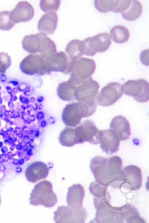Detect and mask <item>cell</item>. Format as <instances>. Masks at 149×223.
I'll use <instances>...</instances> for the list:
<instances>
[{
    "instance_id": "cell-27",
    "label": "cell",
    "mask_w": 149,
    "mask_h": 223,
    "mask_svg": "<svg viewBox=\"0 0 149 223\" xmlns=\"http://www.w3.org/2000/svg\"><path fill=\"white\" fill-rule=\"evenodd\" d=\"M61 3L60 0H41L40 2V9L45 12L56 11L59 9Z\"/></svg>"
},
{
    "instance_id": "cell-24",
    "label": "cell",
    "mask_w": 149,
    "mask_h": 223,
    "mask_svg": "<svg viewBox=\"0 0 149 223\" xmlns=\"http://www.w3.org/2000/svg\"><path fill=\"white\" fill-rule=\"evenodd\" d=\"M59 142L63 146L71 147L78 144L76 138L74 127L66 126L60 133Z\"/></svg>"
},
{
    "instance_id": "cell-26",
    "label": "cell",
    "mask_w": 149,
    "mask_h": 223,
    "mask_svg": "<svg viewBox=\"0 0 149 223\" xmlns=\"http://www.w3.org/2000/svg\"><path fill=\"white\" fill-rule=\"evenodd\" d=\"M118 0H95L94 3L95 8L101 13L112 11L117 6Z\"/></svg>"
},
{
    "instance_id": "cell-2",
    "label": "cell",
    "mask_w": 149,
    "mask_h": 223,
    "mask_svg": "<svg viewBox=\"0 0 149 223\" xmlns=\"http://www.w3.org/2000/svg\"><path fill=\"white\" fill-rule=\"evenodd\" d=\"M51 182L43 180L35 186L30 194V203L34 206L43 205L51 208L57 203L56 195L53 190Z\"/></svg>"
},
{
    "instance_id": "cell-8",
    "label": "cell",
    "mask_w": 149,
    "mask_h": 223,
    "mask_svg": "<svg viewBox=\"0 0 149 223\" xmlns=\"http://www.w3.org/2000/svg\"><path fill=\"white\" fill-rule=\"evenodd\" d=\"M100 85L91 77L77 86L74 92L75 100L88 103H95Z\"/></svg>"
},
{
    "instance_id": "cell-11",
    "label": "cell",
    "mask_w": 149,
    "mask_h": 223,
    "mask_svg": "<svg viewBox=\"0 0 149 223\" xmlns=\"http://www.w3.org/2000/svg\"><path fill=\"white\" fill-rule=\"evenodd\" d=\"M90 168L96 179L99 176H102V178L104 176V180L106 179L107 182V179H109V181L111 179V177L112 178V177L116 176L115 168L110 158L99 156L95 157L91 161Z\"/></svg>"
},
{
    "instance_id": "cell-21",
    "label": "cell",
    "mask_w": 149,
    "mask_h": 223,
    "mask_svg": "<svg viewBox=\"0 0 149 223\" xmlns=\"http://www.w3.org/2000/svg\"><path fill=\"white\" fill-rule=\"evenodd\" d=\"M77 86L68 81L59 84L57 89V94L61 99L67 101L75 100L74 92Z\"/></svg>"
},
{
    "instance_id": "cell-31",
    "label": "cell",
    "mask_w": 149,
    "mask_h": 223,
    "mask_svg": "<svg viewBox=\"0 0 149 223\" xmlns=\"http://www.w3.org/2000/svg\"><path fill=\"white\" fill-rule=\"evenodd\" d=\"M149 50H146L142 51L140 54V59L142 63L146 66H148Z\"/></svg>"
},
{
    "instance_id": "cell-28",
    "label": "cell",
    "mask_w": 149,
    "mask_h": 223,
    "mask_svg": "<svg viewBox=\"0 0 149 223\" xmlns=\"http://www.w3.org/2000/svg\"><path fill=\"white\" fill-rule=\"evenodd\" d=\"M10 12L7 11L0 12V29L2 30H10L15 25L10 19Z\"/></svg>"
},
{
    "instance_id": "cell-23",
    "label": "cell",
    "mask_w": 149,
    "mask_h": 223,
    "mask_svg": "<svg viewBox=\"0 0 149 223\" xmlns=\"http://www.w3.org/2000/svg\"><path fill=\"white\" fill-rule=\"evenodd\" d=\"M142 4L138 0H132L129 7L124 12L121 13L125 20L132 21L138 18L142 12Z\"/></svg>"
},
{
    "instance_id": "cell-20",
    "label": "cell",
    "mask_w": 149,
    "mask_h": 223,
    "mask_svg": "<svg viewBox=\"0 0 149 223\" xmlns=\"http://www.w3.org/2000/svg\"><path fill=\"white\" fill-rule=\"evenodd\" d=\"M23 49L29 53H38L41 47L40 33L25 36L22 41Z\"/></svg>"
},
{
    "instance_id": "cell-22",
    "label": "cell",
    "mask_w": 149,
    "mask_h": 223,
    "mask_svg": "<svg viewBox=\"0 0 149 223\" xmlns=\"http://www.w3.org/2000/svg\"><path fill=\"white\" fill-rule=\"evenodd\" d=\"M41 41L39 55L45 59L50 55L57 52L56 46L54 42L44 33H39Z\"/></svg>"
},
{
    "instance_id": "cell-5",
    "label": "cell",
    "mask_w": 149,
    "mask_h": 223,
    "mask_svg": "<svg viewBox=\"0 0 149 223\" xmlns=\"http://www.w3.org/2000/svg\"><path fill=\"white\" fill-rule=\"evenodd\" d=\"M76 139L78 143L85 142L94 144L100 142L101 130L96 127L94 123L90 120H86L79 125L74 127Z\"/></svg>"
},
{
    "instance_id": "cell-3",
    "label": "cell",
    "mask_w": 149,
    "mask_h": 223,
    "mask_svg": "<svg viewBox=\"0 0 149 223\" xmlns=\"http://www.w3.org/2000/svg\"><path fill=\"white\" fill-rule=\"evenodd\" d=\"M96 68V63L93 59L80 58L76 61L68 81L78 86L91 78Z\"/></svg>"
},
{
    "instance_id": "cell-1",
    "label": "cell",
    "mask_w": 149,
    "mask_h": 223,
    "mask_svg": "<svg viewBox=\"0 0 149 223\" xmlns=\"http://www.w3.org/2000/svg\"><path fill=\"white\" fill-rule=\"evenodd\" d=\"M96 103L78 101L67 105L62 113V121L67 126L74 127L79 125L82 119L93 115L97 108Z\"/></svg>"
},
{
    "instance_id": "cell-15",
    "label": "cell",
    "mask_w": 149,
    "mask_h": 223,
    "mask_svg": "<svg viewBox=\"0 0 149 223\" xmlns=\"http://www.w3.org/2000/svg\"><path fill=\"white\" fill-rule=\"evenodd\" d=\"M49 170L46 164L41 161H35L27 167L25 175L28 181L35 183L46 178Z\"/></svg>"
},
{
    "instance_id": "cell-16",
    "label": "cell",
    "mask_w": 149,
    "mask_h": 223,
    "mask_svg": "<svg viewBox=\"0 0 149 223\" xmlns=\"http://www.w3.org/2000/svg\"><path fill=\"white\" fill-rule=\"evenodd\" d=\"M110 128L116 133L120 141L127 140L130 137L131 130L129 123L122 116L114 117L111 122Z\"/></svg>"
},
{
    "instance_id": "cell-19",
    "label": "cell",
    "mask_w": 149,
    "mask_h": 223,
    "mask_svg": "<svg viewBox=\"0 0 149 223\" xmlns=\"http://www.w3.org/2000/svg\"><path fill=\"white\" fill-rule=\"evenodd\" d=\"M84 45L82 41L78 39L71 41L67 44L65 51L68 56V60L75 61L83 55Z\"/></svg>"
},
{
    "instance_id": "cell-6",
    "label": "cell",
    "mask_w": 149,
    "mask_h": 223,
    "mask_svg": "<svg viewBox=\"0 0 149 223\" xmlns=\"http://www.w3.org/2000/svg\"><path fill=\"white\" fill-rule=\"evenodd\" d=\"M122 89L125 95L133 97L139 102L145 103L149 100V83L144 79L129 80L122 85Z\"/></svg>"
},
{
    "instance_id": "cell-13",
    "label": "cell",
    "mask_w": 149,
    "mask_h": 223,
    "mask_svg": "<svg viewBox=\"0 0 149 223\" xmlns=\"http://www.w3.org/2000/svg\"><path fill=\"white\" fill-rule=\"evenodd\" d=\"M34 11L31 5L26 1L19 2L10 12V19L13 23L27 22L33 17Z\"/></svg>"
},
{
    "instance_id": "cell-14",
    "label": "cell",
    "mask_w": 149,
    "mask_h": 223,
    "mask_svg": "<svg viewBox=\"0 0 149 223\" xmlns=\"http://www.w3.org/2000/svg\"><path fill=\"white\" fill-rule=\"evenodd\" d=\"M120 141L116 133L111 129L101 130L100 147L107 154L111 155L118 151Z\"/></svg>"
},
{
    "instance_id": "cell-12",
    "label": "cell",
    "mask_w": 149,
    "mask_h": 223,
    "mask_svg": "<svg viewBox=\"0 0 149 223\" xmlns=\"http://www.w3.org/2000/svg\"><path fill=\"white\" fill-rule=\"evenodd\" d=\"M44 59L48 73L55 72L66 74L69 61L68 56L65 52H57L50 55Z\"/></svg>"
},
{
    "instance_id": "cell-4",
    "label": "cell",
    "mask_w": 149,
    "mask_h": 223,
    "mask_svg": "<svg viewBox=\"0 0 149 223\" xmlns=\"http://www.w3.org/2000/svg\"><path fill=\"white\" fill-rule=\"evenodd\" d=\"M54 220L56 223H84L87 213L83 207L74 208L69 206L58 207L54 212Z\"/></svg>"
},
{
    "instance_id": "cell-7",
    "label": "cell",
    "mask_w": 149,
    "mask_h": 223,
    "mask_svg": "<svg viewBox=\"0 0 149 223\" xmlns=\"http://www.w3.org/2000/svg\"><path fill=\"white\" fill-rule=\"evenodd\" d=\"M84 45L83 54L93 56L97 52L107 50L111 43V38L107 33H98L93 37H89L82 41Z\"/></svg>"
},
{
    "instance_id": "cell-18",
    "label": "cell",
    "mask_w": 149,
    "mask_h": 223,
    "mask_svg": "<svg viewBox=\"0 0 149 223\" xmlns=\"http://www.w3.org/2000/svg\"><path fill=\"white\" fill-rule=\"evenodd\" d=\"M66 201L67 205L73 208L82 207L85 195L84 187L80 184H74L68 189Z\"/></svg>"
},
{
    "instance_id": "cell-9",
    "label": "cell",
    "mask_w": 149,
    "mask_h": 223,
    "mask_svg": "<svg viewBox=\"0 0 149 223\" xmlns=\"http://www.w3.org/2000/svg\"><path fill=\"white\" fill-rule=\"evenodd\" d=\"M20 68L24 73L29 75H43L48 73L45 59L38 54H30L20 62Z\"/></svg>"
},
{
    "instance_id": "cell-17",
    "label": "cell",
    "mask_w": 149,
    "mask_h": 223,
    "mask_svg": "<svg viewBox=\"0 0 149 223\" xmlns=\"http://www.w3.org/2000/svg\"><path fill=\"white\" fill-rule=\"evenodd\" d=\"M58 16L55 12H50L43 15L38 21V29L40 33L52 34L57 26Z\"/></svg>"
},
{
    "instance_id": "cell-29",
    "label": "cell",
    "mask_w": 149,
    "mask_h": 223,
    "mask_svg": "<svg viewBox=\"0 0 149 223\" xmlns=\"http://www.w3.org/2000/svg\"><path fill=\"white\" fill-rule=\"evenodd\" d=\"M11 64L10 57L7 53H0V74L5 73Z\"/></svg>"
},
{
    "instance_id": "cell-30",
    "label": "cell",
    "mask_w": 149,
    "mask_h": 223,
    "mask_svg": "<svg viewBox=\"0 0 149 223\" xmlns=\"http://www.w3.org/2000/svg\"><path fill=\"white\" fill-rule=\"evenodd\" d=\"M131 2V0H118L116 7L112 11L117 13H122L129 7Z\"/></svg>"
},
{
    "instance_id": "cell-32",
    "label": "cell",
    "mask_w": 149,
    "mask_h": 223,
    "mask_svg": "<svg viewBox=\"0 0 149 223\" xmlns=\"http://www.w3.org/2000/svg\"><path fill=\"white\" fill-rule=\"evenodd\" d=\"M1 197H0V205L1 204Z\"/></svg>"
},
{
    "instance_id": "cell-25",
    "label": "cell",
    "mask_w": 149,
    "mask_h": 223,
    "mask_svg": "<svg viewBox=\"0 0 149 223\" xmlns=\"http://www.w3.org/2000/svg\"><path fill=\"white\" fill-rule=\"evenodd\" d=\"M110 36L113 41L116 43H122L127 41L129 37L130 33L128 29L121 25L114 26L110 31Z\"/></svg>"
},
{
    "instance_id": "cell-10",
    "label": "cell",
    "mask_w": 149,
    "mask_h": 223,
    "mask_svg": "<svg viewBox=\"0 0 149 223\" xmlns=\"http://www.w3.org/2000/svg\"><path fill=\"white\" fill-rule=\"evenodd\" d=\"M122 85L116 82H111L104 87L96 98L99 105L107 107L113 105L122 96Z\"/></svg>"
}]
</instances>
